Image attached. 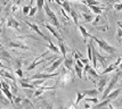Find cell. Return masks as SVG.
I'll use <instances>...</instances> for the list:
<instances>
[{
  "label": "cell",
  "mask_w": 122,
  "mask_h": 109,
  "mask_svg": "<svg viewBox=\"0 0 122 109\" xmlns=\"http://www.w3.org/2000/svg\"><path fill=\"white\" fill-rule=\"evenodd\" d=\"M0 30H1V22H0Z\"/></svg>",
  "instance_id": "obj_43"
},
{
  "label": "cell",
  "mask_w": 122,
  "mask_h": 109,
  "mask_svg": "<svg viewBox=\"0 0 122 109\" xmlns=\"http://www.w3.org/2000/svg\"><path fill=\"white\" fill-rule=\"evenodd\" d=\"M15 74H16V75H17V76H18L20 78L23 77V71H22V68H17V69L15 71Z\"/></svg>",
  "instance_id": "obj_34"
},
{
  "label": "cell",
  "mask_w": 122,
  "mask_h": 109,
  "mask_svg": "<svg viewBox=\"0 0 122 109\" xmlns=\"http://www.w3.org/2000/svg\"><path fill=\"white\" fill-rule=\"evenodd\" d=\"M43 10L46 11V15H47V17L50 19V22L53 23V25L58 30V31H61V24H59V21L58 18H57V16H56V14H55V11L51 10V8L49 7V5H48V2H45V6H43Z\"/></svg>",
  "instance_id": "obj_2"
},
{
  "label": "cell",
  "mask_w": 122,
  "mask_h": 109,
  "mask_svg": "<svg viewBox=\"0 0 122 109\" xmlns=\"http://www.w3.org/2000/svg\"><path fill=\"white\" fill-rule=\"evenodd\" d=\"M9 47L10 48H16V49H23V50H29V47L26 44L22 43V42L17 41H10L9 42Z\"/></svg>",
  "instance_id": "obj_14"
},
{
  "label": "cell",
  "mask_w": 122,
  "mask_h": 109,
  "mask_svg": "<svg viewBox=\"0 0 122 109\" xmlns=\"http://www.w3.org/2000/svg\"><path fill=\"white\" fill-rule=\"evenodd\" d=\"M54 90H56V85L55 86H38L37 90H36V92L33 94V97L34 98H39L41 94H43L45 92H48V91H54Z\"/></svg>",
  "instance_id": "obj_10"
},
{
  "label": "cell",
  "mask_w": 122,
  "mask_h": 109,
  "mask_svg": "<svg viewBox=\"0 0 122 109\" xmlns=\"http://www.w3.org/2000/svg\"><path fill=\"white\" fill-rule=\"evenodd\" d=\"M78 28H79L80 33H81V35H82V38H83V41H85L86 43H87V40L91 38V34H90V33H89L88 31H87V30H86L85 26L80 25V24H79V26H78Z\"/></svg>",
  "instance_id": "obj_13"
},
{
  "label": "cell",
  "mask_w": 122,
  "mask_h": 109,
  "mask_svg": "<svg viewBox=\"0 0 122 109\" xmlns=\"http://www.w3.org/2000/svg\"><path fill=\"white\" fill-rule=\"evenodd\" d=\"M74 81V75H73V72L72 71H69L67 68L63 67L62 72L59 74V80H58V83H64V84H67L71 83Z\"/></svg>",
  "instance_id": "obj_3"
},
{
  "label": "cell",
  "mask_w": 122,
  "mask_h": 109,
  "mask_svg": "<svg viewBox=\"0 0 122 109\" xmlns=\"http://www.w3.org/2000/svg\"><path fill=\"white\" fill-rule=\"evenodd\" d=\"M38 11V7L37 6H34V7H31V9H30V11H29V16L30 17H33V16L36 15V13Z\"/></svg>",
  "instance_id": "obj_31"
},
{
  "label": "cell",
  "mask_w": 122,
  "mask_h": 109,
  "mask_svg": "<svg viewBox=\"0 0 122 109\" xmlns=\"http://www.w3.org/2000/svg\"><path fill=\"white\" fill-rule=\"evenodd\" d=\"M64 67L67 68L69 71H72L73 72V66H74V57H73V52H71L70 55H66L65 57H64Z\"/></svg>",
  "instance_id": "obj_7"
},
{
  "label": "cell",
  "mask_w": 122,
  "mask_h": 109,
  "mask_svg": "<svg viewBox=\"0 0 122 109\" xmlns=\"http://www.w3.org/2000/svg\"><path fill=\"white\" fill-rule=\"evenodd\" d=\"M86 94L83 93V91L82 92H80V91H76V99H75V106H78V104L85 99Z\"/></svg>",
  "instance_id": "obj_25"
},
{
  "label": "cell",
  "mask_w": 122,
  "mask_h": 109,
  "mask_svg": "<svg viewBox=\"0 0 122 109\" xmlns=\"http://www.w3.org/2000/svg\"><path fill=\"white\" fill-rule=\"evenodd\" d=\"M63 62H64V57H58V58H56L55 60H54L51 64H50V66L48 68H46V72L47 73H53V72H55L57 68L63 64Z\"/></svg>",
  "instance_id": "obj_8"
},
{
  "label": "cell",
  "mask_w": 122,
  "mask_h": 109,
  "mask_svg": "<svg viewBox=\"0 0 122 109\" xmlns=\"http://www.w3.org/2000/svg\"><path fill=\"white\" fill-rule=\"evenodd\" d=\"M22 104H23V106H25V107H34L33 104H31V101L30 100H27V99H25V100H22Z\"/></svg>",
  "instance_id": "obj_33"
},
{
  "label": "cell",
  "mask_w": 122,
  "mask_h": 109,
  "mask_svg": "<svg viewBox=\"0 0 122 109\" xmlns=\"http://www.w3.org/2000/svg\"><path fill=\"white\" fill-rule=\"evenodd\" d=\"M54 2H56V4H57V5H62V2H63V1H62V0H54Z\"/></svg>",
  "instance_id": "obj_38"
},
{
  "label": "cell",
  "mask_w": 122,
  "mask_h": 109,
  "mask_svg": "<svg viewBox=\"0 0 122 109\" xmlns=\"http://www.w3.org/2000/svg\"><path fill=\"white\" fill-rule=\"evenodd\" d=\"M48 48H49V50H51L53 52H55V53H61V50H59L58 47H56L55 44H54V42L49 39L48 40Z\"/></svg>",
  "instance_id": "obj_23"
},
{
  "label": "cell",
  "mask_w": 122,
  "mask_h": 109,
  "mask_svg": "<svg viewBox=\"0 0 122 109\" xmlns=\"http://www.w3.org/2000/svg\"><path fill=\"white\" fill-rule=\"evenodd\" d=\"M85 108H91V104H89V102H87V101H85Z\"/></svg>",
  "instance_id": "obj_37"
},
{
  "label": "cell",
  "mask_w": 122,
  "mask_h": 109,
  "mask_svg": "<svg viewBox=\"0 0 122 109\" xmlns=\"http://www.w3.org/2000/svg\"><path fill=\"white\" fill-rule=\"evenodd\" d=\"M41 25L45 26V27H46L48 31L50 32V33H51V34H53L57 40H62V35L59 34L58 30H57V28H55V26L54 25H50V24H48V23H41Z\"/></svg>",
  "instance_id": "obj_11"
},
{
  "label": "cell",
  "mask_w": 122,
  "mask_h": 109,
  "mask_svg": "<svg viewBox=\"0 0 122 109\" xmlns=\"http://www.w3.org/2000/svg\"><path fill=\"white\" fill-rule=\"evenodd\" d=\"M117 26H119V27H121V28H122V22H121V21H119V22H117Z\"/></svg>",
  "instance_id": "obj_41"
},
{
  "label": "cell",
  "mask_w": 122,
  "mask_h": 109,
  "mask_svg": "<svg viewBox=\"0 0 122 109\" xmlns=\"http://www.w3.org/2000/svg\"><path fill=\"white\" fill-rule=\"evenodd\" d=\"M117 71H122V62H120V65H119V67H117Z\"/></svg>",
  "instance_id": "obj_40"
},
{
  "label": "cell",
  "mask_w": 122,
  "mask_h": 109,
  "mask_svg": "<svg viewBox=\"0 0 122 109\" xmlns=\"http://www.w3.org/2000/svg\"><path fill=\"white\" fill-rule=\"evenodd\" d=\"M46 0H37V7L38 10H43V6H45Z\"/></svg>",
  "instance_id": "obj_28"
},
{
  "label": "cell",
  "mask_w": 122,
  "mask_h": 109,
  "mask_svg": "<svg viewBox=\"0 0 122 109\" xmlns=\"http://www.w3.org/2000/svg\"><path fill=\"white\" fill-rule=\"evenodd\" d=\"M58 48L61 50V55L63 57H65L67 55V48H66V44H65V42L63 40H58Z\"/></svg>",
  "instance_id": "obj_18"
},
{
  "label": "cell",
  "mask_w": 122,
  "mask_h": 109,
  "mask_svg": "<svg viewBox=\"0 0 122 109\" xmlns=\"http://www.w3.org/2000/svg\"><path fill=\"white\" fill-rule=\"evenodd\" d=\"M83 93L86 94V97H97V94L99 93L97 89H91V90H86L83 91Z\"/></svg>",
  "instance_id": "obj_24"
},
{
  "label": "cell",
  "mask_w": 122,
  "mask_h": 109,
  "mask_svg": "<svg viewBox=\"0 0 122 109\" xmlns=\"http://www.w3.org/2000/svg\"><path fill=\"white\" fill-rule=\"evenodd\" d=\"M90 39H92V40H94V42H96V43L98 44V47L101 48L102 50H104V51L106 52L107 55H110V56H113V55L117 51V48L113 47V46H111L110 43H107L105 40L98 39V38H96V36H94V35H91Z\"/></svg>",
  "instance_id": "obj_1"
},
{
  "label": "cell",
  "mask_w": 122,
  "mask_h": 109,
  "mask_svg": "<svg viewBox=\"0 0 122 109\" xmlns=\"http://www.w3.org/2000/svg\"><path fill=\"white\" fill-rule=\"evenodd\" d=\"M21 86L22 88H24V89H36V86L33 85L32 83H27V81H25V80H21Z\"/></svg>",
  "instance_id": "obj_27"
},
{
  "label": "cell",
  "mask_w": 122,
  "mask_h": 109,
  "mask_svg": "<svg viewBox=\"0 0 122 109\" xmlns=\"http://www.w3.org/2000/svg\"><path fill=\"white\" fill-rule=\"evenodd\" d=\"M48 55V51H46L45 53H42L41 56H39V57L34 60V62H32V64L30 65V66H27L26 67V71H32V69H34V68L37 67V66H39V65H41V64H45V62H47V60H50L51 58H54L55 56H53V57H47Z\"/></svg>",
  "instance_id": "obj_5"
},
{
  "label": "cell",
  "mask_w": 122,
  "mask_h": 109,
  "mask_svg": "<svg viewBox=\"0 0 122 109\" xmlns=\"http://www.w3.org/2000/svg\"><path fill=\"white\" fill-rule=\"evenodd\" d=\"M73 68H74V72H75V74L78 75V77H79V78L83 77V67H80L78 64H75V62H74V66H73Z\"/></svg>",
  "instance_id": "obj_22"
},
{
  "label": "cell",
  "mask_w": 122,
  "mask_h": 109,
  "mask_svg": "<svg viewBox=\"0 0 122 109\" xmlns=\"http://www.w3.org/2000/svg\"><path fill=\"white\" fill-rule=\"evenodd\" d=\"M121 89H117V90H112L111 92L108 93V95H107L106 98H108L110 100H114V99H117L119 95H120V93H121Z\"/></svg>",
  "instance_id": "obj_20"
},
{
  "label": "cell",
  "mask_w": 122,
  "mask_h": 109,
  "mask_svg": "<svg viewBox=\"0 0 122 109\" xmlns=\"http://www.w3.org/2000/svg\"><path fill=\"white\" fill-rule=\"evenodd\" d=\"M120 76H121V73H117V74H115V75H113V76H112V78L108 81V83H107V85H106V89L103 91L102 99H106V97L108 95V93L113 90V88L115 86V84L117 83V81H119Z\"/></svg>",
  "instance_id": "obj_4"
},
{
  "label": "cell",
  "mask_w": 122,
  "mask_h": 109,
  "mask_svg": "<svg viewBox=\"0 0 122 109\" xmlns=\"http://www.w3.org/2000/svg\"><path fill=\"white\" fill-rule=\"evenodd\" d=\"M108 81H110V78L106 76V74H105L104 76H101V77L98 78V81H96L95 84H96V89L98 90V92H103V91L105 90Z\"/></svg>",
  "instance_id": "obj_6"
},
{
  "label": "cell",
  "mask_w": 122,
  "mask_h": 109,
  "mask_svg": "<svg viewBox=\"0 0 122 109\" xmlns=\"http://www.w3.org/2000/svg\"><path fill=\"white\" fill-rule=\"evenodd\" d=\"M117 40L119 42H122V28L117 26Z\"/></svg>",
  "instance_id": "obj_29"
},
{
  "label": "cell",
  "mask_w": 122,
  "mask_h": 109,
  "mask_svg": "<svg viewBox=\"0 0 122 109\" xmlns=\"http://www.w3.org/2000/svg\"><path fill=\"white\" fill-rule=\"evenodd\" d=\"M89 8L91 9V11L94 13V14H96V15H102V13H103V10H106L108 9V7H103V6L101 5H91V6H88Z\"/></svg>",
  "instance_id": "obj_12"
},
{
  "label": "cell",
  "mask_w": 122,
  "mask_h": 109,
  "mask_svg": "<svg viewBox=\"0 0 122 109\" xmlns=\"http://www.w3.org/2000/svg\"><path fill=\"white\" fill-rule=\"evenodd\" d=\"M61 14H62V15L65 17V19H66V21H69V19H70V17H69V15H67V13L64 10V8H62V7H61Z\"/></svg>",
  "instance_id": "obj_35"
},
{
  "label": "cell",
  "mask_w": 122,
  "mask_h": 109,
  "mask_svg": "<svg viewBox=\"0 0 122 109\" xmlns=\"http://www.w3.org/2000/svg\"><path fill=\"white\" fill-rule=\"evenodd\" d=\"M113 8L115 11H121L122 10V1L121 2H115L113 4Z\"/></svg>",
  "instance_id": "obj_30"
},
{
  "label": "cell",
  "mask_w": 122,
  "mask_h": 109,
  "mask_svg": "<svg viewBox=\"0 0 122 109\" xmlns=\"http://www.w3.org/2000/svg\"><path fill=\"white\" fill-rule=\"evenodd\" d=\"M102 23H104V24H105V23H107L106 17H105V18H103V17H102V15H96V17L94 18V21L91 22V24L95 26V27H96V26H98L99 24H102Z\"/></svg>",
  "instance_id": "obj_16"
},
{
  "label": "cell",
  "mask_w": 122,
  "mask_h": 109,
  "mask_svg": "<svg viewBox=\"0 0 122 109\" xmlns=\"http://www.w3.org/2000/svg\"><path fill=\"white\" fill-rule=\"evenodd\" d=\"M80 60L82 62V64H83V65H86V64H88V62H90L88 58H85V57H81V58H80Z\"/></svg>",
  "instance_id": "obj_36"
},
{
  "label": "cell",
  "mask_w": 122,
  "mask_h": 109,
  "mask_svg": "<svg viewBox=\"0 0 122 109\" xmlns=\"http://www.w3.org/2000/svg\"><path fill=\"white\" fill-rule=\"evenodd\" d=\"M70 15H71V17H72V19H73V23H74L76 26H79V19H80V14H78L76 13V10H74V9H71V11H70Z\"/></svg>",
  "instance_id": "obj_19"
},
{
  "label": "cell",
  "mask_w": 122,
  "mask_h": 109,
  "mask_svg": "<svg viewBox=\"0 0 122 109\" xmlns=\"http://www.w3.org/2000/svg\"><path fill=\"white\" fill-rule=\"evenodd\" d=\"M61 7L62 8H64V10L66 11L67 14H70V11H71V5H70V1L69 0H64L63 2H62V5H61Z\"/></svg>",
  "instance_id": "obj_26"
},
{
  "label": "cell",
  "mask_w": 122,
  "mask_h": 109,
  "mask_svg": "<svg viewBox=\"0 0 122 109\" xmlns=\"http://www.w3.org/2000/svg\"><path fill=\"white\" fill-rule=\"evenodd\" d=\"M48 2H54V0H47Z\"/></svg>",
  "instance_id": "obj_42"
},
{
  "label": "cell",
  "mask_w": 122,
  "mask_h": 109,
  "mask_svg": "<svg viewBox=\"0 0 122 109\" xmlns=\"http://www.w3.org/2000/svg\"><path fill=\"white\" fill-rule=\"evenodd\" d=\"M24 23H25V24H26V25L29 26L30 28H31L32 31H34V32H36V33L38 34V35H40L41 38H42V39H45L46 41H48V40H49V38H48L47 35H45L42 32L39 30V26H38L37 24H34V23H31V22H27V21H24Z\"/></svg>",
  "instance_id": "obj_9"
},
{
  "label": "cell",
  "mask_w": 122,
  "mask_h": 109,
  "mask_svg": "<svg viewBox=\"0 0 122 109\" xmlns=\"http://www.w3.org/2000/svg\"><path fill=\"white\" fill-rule=\"evenodd\" d=\"M7 26H8L9 28H15V30H18V28H20V24H18V22L16 21L14 17H9V18L7 19Z\"/></svg>",
  "instance_id": "obj_15"
},
{
  "label": "cell",
  "mask_w": 122,
  "mask_h": 109,
  "mask_svg": "<svg viewBox=\"0 0 122 109\" xmlns=\"http://www.w3.org/2000/svg\"><path fill=\"white\" fill-rule=\"evenodd\" d=\"M80 16L83 18V22H85V23H91V22L94 21V18H95L90 13H87V11H82V13L80 14Z\"/></svg>",
  "instance_id": "obj_17"
},
{
  "label": "cell",
  "mask_w": 122,
  "mask_h": 109,
  "mask_svg": "<svg viewBox=\"0 0 122 109\" xmlns=\"http://www.w3.org/2000/svg\"><path fill=\"white\" fill-rule=\"evenodd\" d=\"M99 1H103V2H106V4H108V5H112V4H111V0H99Z\"/></svg>",
  "instance_id": "obj_39"
},
{
  "label": "cell",
  "mask_w": 122,
  "mask_h": 109,
  "mask_svg": "<svg viewBox=\"0 0 122 109\" xmlns=\"http://www.w3.org/2000/svg\"><path fill=\"white\" fill-rule=\"evenodd\" d=\"M112 100H110L108 98L106 99H103L102 102H98V104H95V108H104V107H108V104H111Z\"/></svg>",
  "instance_id": "obj_21"
},
{
  "label": "cell",
  "mask_w": 122,
  "mask_h": 109,
  "mask_svg": "<svg viewBox=\"0 0 122 109\" xmlns=\"http://www.w3.org/2000/svg\"><path fill=\"white\" fill-rule=\"evenodd\" d=\"M30 9H31V6H24V7L22 8V11H23V14H24V15H29Z\"/></svg>",
  "instance_id": "obj_32"
}]
</instances>
